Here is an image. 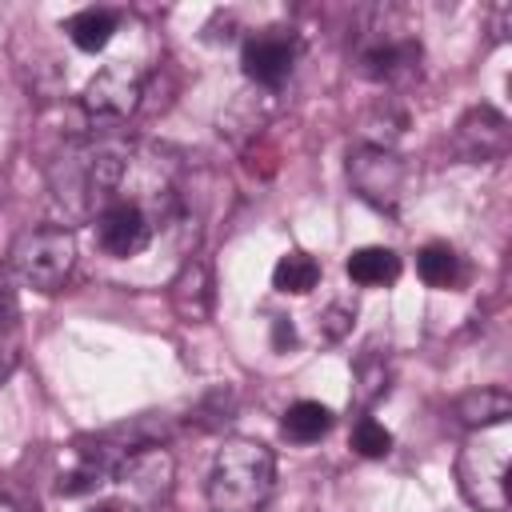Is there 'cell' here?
Wrapping results in <instances>:
<instances>
[{
  "mask_svg": "<svg viewBox=\"0 0 512 512\" xmlns=\"http://www.w3.org/2000/svg\"><path fill=\"white\" fill-rule=\"evenodd\" d=\"M508 148H512V132H508V120L496 108L480 104V108L460 116L456 136H452V152L460 160H468V164H496V160L508 156Z\"/></svg>",
  "mask_w": 512,
  "mask_h": 512,
  "instance_id": "obj_8",
  "label": "cell"
},
{
  "mask_svg": "<svg viewBox=\"0 0 512 512\" xmlns=\"http://www.w3.org/2000/svg\"><path fill=\"white\" fill-rule=\"evenodd\" d=\"M76 264V236L64 224H40L16 236L12 244V272L36 288V292H56L64 288L68 272Z\"/></svg>",
  "mask_w": 512,
  "mask_h": 512,
  "instance_id": "obj_4",
  "label": "cell"
},
{
  "mask_svg": "<svg viewBox=\"0 0 512 512\" xmlns=\"http://www.w3.org/2000/svg\"><path fill=\"white\" fill-rule=\"evenodd\" d=\"M276 488V456L268 444L232 436L220 444L208 476L212 512H264Z\"/></svg>",
  "mask_w": 512,
  "mask_h": 512,
  "instance_id": "obj_2",
  "label": "cell"
},
{
  "mask_svg": "<svg viewBox=\"0 0 512 512\" xmlns=\"http://www.w3.org/2000/svg\"><path fill=\"white\" fill-rule=\"evenodd\" d=\"M140 96H144V76H140L132 64L116 60V64L100 68V72L88 80L80 104H84V112L96 116V120H124V116H132V112L140 108Z\"/></svg>",
  "mask_w": 512,
  "mask_h": 512,
  "instance_id": "obj_7",
  "label": "cell"
},
{
  "mask_svg": "<svg viewBox=\"0 0 512 512\" xmlns=\"http://www.w3.org/2000/svg\"><path fill=\"white\" fill-rule=\"evenodd\" d=\"M352 376H356L352 392H356V404H360V408L376 404V400L388 392V380H392V372H388V360H384L380 352H364V356L356 360Z\"/></svg>",
  "mask_w": 512,
  "mask_h": 512,
  "instance_id": "obj_19",
  "label": "cell"
},
{
  "mask_svg": "<svg viewBox=\"0 0 512 512\" xmlns=\"http://www.w3.org/2000/svg\"><path fill=\"white\" fill-rule=\"evenodd\" d=\"M292 64H296V40L284 28H264V32L248 36L240 48L244 76L264 88H280L292 76Z\"/></svg>",
  "mask_w": 512,
  "mask_h": 512,
  "instance_id": "obj_9",
  "label": "cell"
},
{
  "mask_svg": "<svg viewBox=\"0 0 512 512\" xmlns=\"http://www.w3.org/2000/svg\"><path fill=\"white\" fill-rule=\"evenodd\" d=\"M280 432L292 444H316L320 436L332 432V408L320 404V400H296V404H288V412L280 420Z\"/></svg>",
  "mask_w": 512,
  "mask_h": 512,
  "instance_id": "obj_15",
  "label": "cell"
},
{
  "mask_svg": "<svg viewBox=\"0 0 512 512\" xmlns=\"http://www.w3.org/2000/svg\"><path fill=\"white\" fill-rule=\"evenodd\" d=\"M168 300L172 312L184 324H204L212 320V304H216V280H212V264L204 256H192L180 264V272L168 284Z\"/></svg>",
  "mask_w": 512,
  "mask_h": 512,
  "instance_id": "obj_11",
  "label": "cell"
},
{
  "mask_svg": "<svg viewBox=\"0 0 512 512\" xmlns=\"http://www.w3.org/2000/svg\"><path fill=\"white\" fill-rule=\"evenodd\" d=\"M508 416H512V396L504 388H476V392H464L456 400V420L468 424L472 432L492 428V424H508Z\"/></svg>",
  "mask_w": 512,
  "mask_h": 512,
  "instance_id": "obj_14",
  "label": "cell"
},
{
  "mask_svg": "<svg viewBox=\"0 0 512 512\" xmlns=\"http://www.w3.org/2000/svg\"><path fill=\"white\" fill-rule=\"evenodd\" d=\"M400 256L392 252V248H384V244H368V248H356L348 260H344V272H348V280L352 284H360V288H388V284H396L400 280Z\"/></svg>",
  "mask_w": 512,
  "mask_h": 512,
  "instance_id": "obj_13",
  "label": "cell"
},
{
  "mask_svg": "<svg viewBox=\"0 0 512 512\" xmlns=\"http://www.w3.org/2000/svg\"><path fill=\"white\" fill-rule=\"evenodd\" d=\"M352 452L364 456V460H384V456L392 452V432H388L380 420L360 416V420L352 424Z\"/></svg>",
  "mask_w": 512,
  "mask_h": 512,
  "instance_id": "obj_20",
  "label": "cell"
},
{
  "mask_svg": "<svg viewBox=\"0 0 512 512\" xmlns=\"http://www.w3.org/2000/svg\"><path fill=\"white\" fill-rule=\"evenodd\" d=\"M124 176V160L112 148L100 144H68L52 172H48V188H52V204L64 212V224L88 220L92 212L100 216L108 208V196L116 192Z\"/></svg>",
  "mask_w": 512,
  "mask_h": 512,
  "instance_id": "obj_1",
  "label": "cell"
},
{
  "mask_svg": "<svg viewBox=\"0 0 512 512\" xmlns=\"http://www.w3.org/2000/svg\"><path fill=\"white\" fill-rule=\"evenodd\" d=\"M152 240V220L144 216L140 204L132 200H112L100 216H96V244L104 256L128 260L136 252H144Z\"/></svg>",
  "mask_w": 512,
  "mask_h": 512,
  "instance_id": "obj_10",
  "label": "cell"
},
{
  "mask_svg": "<svg viewBox=\"0 0 512 512\" xmlns=\"http://www.w3.org/2000/svg\"><path fill=\"white\" fill-rule=\"evenodd\" d=\"M420 64V44L416 40H380L372 48H364L360 56V72L368 80H380V84H396V80H408Z\"/></svg>",
  "mask_w": 512,
  "mask_h": 512,
  "instance_id": "obj_12",
  "label": "cell"
},
{
  "mask_svg": "<svg viewBox=\"0 0 512 512\" xmlns=\"http://www.w3.org/2000/svg\"><path fill=\"white\" fill-rule=\"evenodd\" d=\"M348 184L360 200H368L380 212H396V204L404 200V184H408V164L392 152V148H376L364 144L348 156Z\"/></svg>",
  "mask_w": 512,
  "mask_h": 512,
  "instance_id": "obj_5",
  "label": "cell"
},
{
  "mask_svg": "<svg viewBox=\"0 0 512 512\" xmlns=\"http://www.w3.org/2000/svg\"><path fill=\"white\" fill-rule=\"evenodd\" d=\"M88 512H128L124 504H116V500H104V504H92Z\"/></svg>",
  "mask_w": 512,
  "mask_h": 512,
  "instance_id": "obj_24",
  "label": "cell"
},
{
  "mask_svg": "<svg viewBox=\"0 0 512 512\" xmlns=\"http://www.w3.org/2000/svg\"><path fill=\"white\" fill-rule=\"evenodd\" d=\"M116 24H120V16L112 8H80L76 16L64 20V32L80 52H100V48H108Z\"/></svg>",
  "mask_w": 512,
  "mask_h": 512,
  "instance_id": "obj_16",
  "label": "cell"
},
{
  "mask_svg": "<svg viewBox=\"0 0 512 512\" xmlns=\"http://www.w3.org/2000/svg\"><path fill=\"white\" fill-rule=\"evenodd\" d=\"M316 284H320V264H316L308 252H300V248L284 252V256L276 260V268H272V288H276V292L304 296V292H312Z\"/></svg>",
  "mask_w": 512,
  "mask_h": 512,
  "instance_id": "obj_17",
  "label": "cell"
},
{
  "mask_svg": "<svg viewBox=\"0 0 512 512\" xmlns=\"http://www.w3.org/2000/svg\"><path fill=\"white\" fill-rule=\"evenodd\" d=\"M16 320H20L16 280H12V272L0 264V332H16Z\"/></svg>",
  "mask_w": 512,
  "mask_h": 512,
  "instance_id": "obj_21",
  "label": "cell"
},
{
  "mask_svg": "<svg viewBox=\"0 0 512 512\" xmlns=\"http://www.w3.org/2000/svg\"><path fill=\"white\" fill-rule=\"evenodd\" d=\"M456 480L476 512H508V424L476 428L456 456Z\"/></svg>",
  "mask_w": 512,
  "mask_h": 512,
  "instance_id": "obj_3",
  "label": "cell"
},
{
  "mask_svg": "<svg viewBox=\"0 0 512 512\" xmlns=\"http://www.w3.org/2000/svg\"><path fill=\"white\" fill-rule=\"evenodd\" d=\"M0 512H24V504H16L8 492H0Z\"/></svg>",
  "mask_w": 512,
  "mask_h": 512,
  "instance_id": "obj_25",
  "label": "cell"
},
{
  "mask_svg": "<svg viewBox=\"0 0 512 512\" xmlns=\"http://www.w3.org/2000/svg\"><path fill=\"white\" fill-rule=\"evenodd\" d=\"M348 328H352V312H348V308L328 304V308L320 312V336H324V340H340Z\"/></svg>",
  "mask_w": 512,
  "mask_h": 512,
  "instance_id": "obj_22",
  "label": "cell"
},
{
  "mask_svg": "<svg viewBox=\"0 0 512 512\" xmlns=\"http://www.w3.org/2000/svg\"><path fill=\"white\" fill-rule=\"evenodd\" d=\"M292 344H296V332H292L288 316H276V320H272V348H276V352H288Z\"/></svg>",
  "mask_w": 512,
  "mask_h": 512,
  "instance_id": "obj_23",
  "label": "cell"
},
{
  "mask_svg": "<svg viewBox=\"0 0 512 512\" xmlns=\"http://www.w3.org/2000/svg\"><path fill=\"white\" fill-rule=\"evenodd\" d=\"M416 272H420V280H424L428 288H452V284L460 280V256H456L452 244L432 240V244L420 248V256H416Z\"/></svg>",
  "mask_w": 512,
  "mask_h": 512,
  "instance_id": "obj_18",
  "label": "cell"
},
{
  "mask_svg": "<svg viewBox=\"0 0 512 512\" xmlns=\"http://www.w3.org/2000/svg\"><path fill=\"white\" fill-rule=\"evenodd\" d=\"M172 476H176V460H172V452L164 444L132 448L112 472V480L124 488L132 508H160L164 496L172 492Z\"/></svg>",
  "mask_w": 512,
  "mask_h": 512,
  "instance_id": "obj_6",
  "label": "cell"
}]
</instances>
